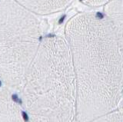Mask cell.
Here are the masks:
<instances>
[{"label": "cell", "mask_w": 123, "mask_h": 122, "mask_svg": "<svg viewBox=\"0 0 123 122\" xmlns=\"http://www.w3.org/2000/svg\"><path fill=\"white\" fill-rule=\"evenodd\" d=\"M76 82V121L115 110L123 95V52L105 16L78 14L65 30Z\"/></svg>", "instance_id": "6da1fadb"}, {"label": "cell", "mask_w": 123, "mask_h": 122, "mask_svg": "<svg viewBox=\"0 0 123 122\" xmlns=\"http://www.w3.org/2000/svg\"><path fill=\"white\" fill-rule=\"evenodd\" d=\"M20 90L29 122H77L75 76L65 39H42Z\"/></svg>", "instance_id": "7a4b0ae2"}, {"label": "cell", "mask_w": 123, "mask_h": 122, "mask_svg": "<svg viewBox=\"0 0 123 122\" xmlns=\"http://www.w3.org/2000/svg\"><path fill=\"white\" fill-rule=\"evenodd\" d=\"M36 14L15 0H0V81L20 89L42 42Z\"/></svg>", "instance_id": "3957f363"}, {"label": "cell", "mask_w": 123, "mask_h": 122, "mask_svg": "<svg viewBox=\"0 0 123 122\" xmlns=\"http://www.w3.org/2000/svg\"><path fill=\"white\" fill-rule=\"evenodd\" d=\"M0 122H29L7 87L0 88Z\"/></svg>", "instance_id": "277c9868"}, {"label": "cell", "mask_w": 123, "mask_h": 122, "mask_svg": "<svg viewBox=\"0 0 123 122\" xmlns=\"http://www.w3.org/2000/svg\"><path fill=\"white\" fill-rule=\"evenodd\" d=\"M105 16L113 29L123 52V0H111L106 3Z\"/></svg>", "instance_id": "5b68a950"}, {"label": "cell", "mask_w": 123, "mask_h": 122, "mask_svg": "<svg viewBox=\"0 0 123 122\" xmlns=\"http://www.w3.org/2000/svg\"><path fill=\"white\" fill-rule=\"evenodd\" d=\"M34 14L48 15L65 9L72 0H15Z\"/></svg>", "instance_id": "8992f818"}, {"label": "cell", "mask_w": 123, "mask_h": 122, "mask_svg": "<svg viewBox=\"0 0 123 122\" xmlns=\"http://www.w3.org/2000/svg\"><path fill=\"white\" fill-rule=\"evenodd\" d=\"M89 122H123V112L114 110Z\"/></svg>", "instance_id": "52a82bcc"}, {"label": "cell", "mask_w": 123, "mask_h": 122, "mask_svg": "<svg viewBox=\"0 0 123 122\" xmlns=\"http://www.w3.org/2000/svg\"><path fill=\"white\" fill-rule=\"evenodd\" d=\"M82 2L89 6H99L101 5H105L111 0H82Z\"/></svg>", "instance_id": "ba28073f"}]
</instances>
